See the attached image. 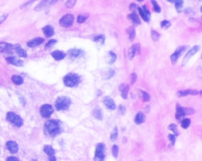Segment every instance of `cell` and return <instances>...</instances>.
<instances>
[{
  "instance_id": "cell-1",
  "label": "cell",
  "mask_w": 202,
  "mask_h": 161,
  "mask_svg": "<svg viewBox=\"0 0 202 161\" xmlns=\"http://www.w3.org/2000/svg\"><path fill=\"white\" fill-rule=\"evenodd\" d=\"M63 132L62 123L59 120H49L44 125V132L49 136L55 137Z\"/></svg>"
},
{
  "instance_id": "cell-2",
  "label": "cell",
  "mask_w": 202,
  "mask_h": 161,
  "mask_svg": "<svg viewBox=\"0 0 202 161\" xmlns=\"http://www.w3.org/2000/svg\"><path fill=\"white\" fill-rule=\"evenodd\" d=\"M63 82L66 87H75L78 86L81 82V77L77 73H70L63 77Z\"/></svg>"
},
{
  "instance_id": "cell-3",
  "label": "cell",
  "mask_w": 202,
  "mask_h": 161,
  "mask_svg": "<svg viewBox=\"0 0 202 161\" xmlns=\"http://www.w3.org/2000/svg\"><path fill=\"white\" fill-rule=\"evenodd\" d=\"M71 104L72 100L70 97L66 96H61L56 99L55 103V106L58 111H66L69 109Z\"/></svg>"
},
{
  "instance_id": "cell-4",
  "label": "cell",
  "mask_w": 202,
  "mask_h": 161,
  "mask_svg": "<svg viewBox=\"0 0 202 161\" xmlns=\"http://www.w3.org/2000/svg\"><path fill=\"white\" fill-rule=\"evenodd\" d=\"M6 119L9 122L18 128L21 127L23 125V119L19 115L13 112H9L7 113Z\"/></svg>"
},
{
  "instance_id": "cell-5",
  "label": "cell",
  "mask_w": 202,
  "mask_h": 161,
  "mask_svg": "<svg viewBox=\"0 0 202 161\" xmlns=\"http://www.w3.org/2000/svg\"><path fill=\"white\" fill-rule=\"evenodd\" d=\"M74 21V16L71 14H66L63 16L59 21L60 26L65 28L70 27L73 26Z\"/></svg>"
},
{
  "instance_id": "cell-6",
  "label": "cell",
  "mask_w": 202,
  "mask_h": 161,
  "mask_svg": "<svg viewBox=\"0 0 202 161\" xmlns=\"http://www.w3.org/2000/svg\"><path fill=\"white\" fill-rule=\"evenodd\" d=\"M105 157V145L103 143H98L96 149L94 161H104Z\"/></svg>"
},
{
  "instance_id": "cell-7",
  "label": "cell",
  "mask_w": 202,
  "mask_h": 161,
  "mask_svg": "<svg viewBox=\"0 0 202 161\" xmlns=\"http://www.w3.org/2000/svg\"><path fill=\"white\" fill-rule=\"evenodd\" d=\"M54 109L52 105L49 104H43L40 109V113L44 118H49L53 113Z\"/></svg>"
},
{
  "instance_id": "cell-8",
  "label": "cell",
  "mask_w": 202,
  "mask_h": 161,
  "mask_svg": "<svg viewBox=\"0 0 202 161\" xmlns=\"http://www.w3.org/2000/svg\"><path fill=\"white\" fill-rule=\"evenodd\" d=\"M187 46L185 45H181V46H179L175 51V52L171 55V57H170V59L171 61V63L174 65L175 64L178 59L181 57V56L183 55V52H184V51L187 50Z\"/></svg>"
},
{
  "instance_id": "cell-9",
  "label": "cell",
  "mask_w": 202,
  "mask_h": 161,
  "mask_svg": "<svg viewBox=\"0 0 202 161\" xmlns=\"http://www.w3.org/2000/svg\"><path fill=\"white\" fill-rule=\"evenodd\" d=\"M200 47L199 45H194L191 48H190L183 57L182 61V66H184L188 62V60L190 59V58L194 55H196V53L197 52L200 50Z\"/></svg>"
},
{
  "instance_id": "cell-10",
  "label": "cell",
  "mask_w": 202,
  "mask_h": 161,
  "mask_svg": "<svg viewBox=\"0 0 202 161\" xmlns=\"http://www.w3.org/2000/svg\"><path fill=\"white\" fill-rule=\"evenodd\" d=\"M67 55L69 56L71 59H75L83 57L85 55V52L81 49L71 48L68 50Z\"/></svg>"
},
{
  "instance_id": "cell-11",
  "label": "cell",
  "mask_w": 202,
  "mask_h": 161,
  "mask_svg": "<svg viewBox=\"0 0 202 161\" xmlns=\"http://www.w3.org/2000/svg\"><path fill=\"white\" fill-rule=\"evenodd\" d=\"M138 10L142 19L146 22H149L151 19V13L148 10L147 6L144 5L142 8L138 7Z\"/></svg>"
},
{
  "instance_id": "cell-12",
  "label": "cell",
  "mask_w": 202,
  "mask_h": 161,
  "mask_svg": "<svg viewBox=\"0 0 202 161\" xmlns=\"http://www.w3.org/2000/svg\"><path fill=\"white\" fill-rule=\"evenodd\" d=\"M141 45L139 43H136L132 45L128 51V57L130 60H132L133 58L138 53L140 52Z\"/></svg>"
},
{
  "instance_id": "cell-13",
  "label": "cell",
  "mask_w": 202,
  "mask_h": 161,
  "mask_svg": "<svg viewBox=\"0 0 202 161\" xmlns=\"http://www.w3.org/2000/svg\"><path fill=\"white\" fill-rule=\"evenodd\" d=\"M43 151L47 155L49 161H56L55 151L50 145H45L43 148Z\"/></svg>"
},
{
  "instance_id": "cell-14",
  "label": "cell",
  "mask_w": 202,
  "mask_h": 161,
  "mask_svg": "<svg viewBox=\"0 0 202 161\" xmlns=\"http://www.w3.org/2000/svg\"><path fill=\"white\" fill-rule=\"evenodd\" d=\"M58 1H42L35 9L36 11H40L46 9L48 7L55 4Z\"/></svg>"
},
{
  "instance_id": "cell-15",
  "label": "cell",
  "mask_w": 202,
  "mask_h": 161,
  "mask_svg": "<svg viewBox=\"0 0 202 161\" xmlns=\"http://www.w3.org/2000/svg\"><path fill=\"white\" fill-rule=\"evenodd\" d=\"M103 103L106 106L107 108L111 111H114L116 108V105L112 98L109 96H105L103 98Z\"/></svg>"
},
{
  "instance_id": "cell-16",
  "label": "cell",
  "mask_w": 202,
  "mask_h": 161,
  "mask_svg": "<svg viewBox=\"0 0 202 161\" xmlns=\"http://www.w3.org/2000/svg\"><path fill=\"white\" fill-rule=\"evenodd\" d=\"M199 91L197 90H194V89H187L184 90H179L177 92L176 95L178 97H185L188 95H193L195 96L197 94H198Z\"/></svg>"
},
{
  "instance_id": "cell-17",
  "label": "cell",
  "mask_w": 202,
  "mask_h": 161,
  "mask_svg": "<svg viewBox=\"0 0 202 161\" xmlns=\"http://www.w3.org/2000/svg\"><path fill=\"white\" fill-rule=\"evenodd\" d=\"M14 50V45L6 42H0V52H10Z\"/></svg>"
},
{
  "instance_id": "cell-18",
  "label": "cell",
  "mask_w": 202,
  "mask_h": 161,
  "mask_svg": "<svg viewBox=\"0 0 202 161\" xmlns=\"http://www.w3.org/2000/svg\"><path fill=\"white\" fill-rule=\"evenodd\" d=\"M51 56L55 60L59 61L65 59V57L66 56V54L60 50H55L52 52Z\"/></svg>"
},
{
  "instance_id": "cell-19",
  "label": "cell",
  "mask_w": 202,
  "mask_h": 161,
  "mask_svg": "<svg viewBox=\"0 0 202 161\" xmlns=\"http://www.w3.org/2000/svg\"><path fill=\"white\" fill-rule=\"evenodd\" d=\"M6 146L7 149L12 154L16 153L19 150V146L16 142L13 140L8 141L6 143Z\"/></svg>"
},
{
  "instance_id": "cell-20",
  "label": "cell",
  "mask_w": 202,
  "mask_h": 161,
  "mask_svg": "<svg viewBox=\"0 0 202 161\" xmlns=\"http://www.w3.org/2000/svg\"><path fill=\"white\" fill-rule=\"evenodd\" d=\"M44 41H45L44 38H43L42 37H37V38H33V39L29 41L27 43V47H30V48L35 47L36 46L40 45L41 44H42L44 42Z\"/></svg>"
},
{
  "instance_id": "cell-21",
  "label": "cell",
  "mask_w": 202,
  "mask_h": 161,
  "mask_svg": "<svg viewBox=\"0 0 202 161\" xmlns=\"http://www.w3.org/2000/svg\"><path fill=\"white\" fill-rule=\"evenodd\" d=\"M185 116V107H182L179 103L177 104L176 106V112H175V118L177 120L180 119L181 118Z\"/></svg>"
},
{
  "instance_id": "cell-22",
  "label": "cell",
  "mask_w": 202,
  "mask_h": 161,
  "mask_svg": "<svg viewBox=\"0 0 202 161\" xmlns=\"http://www.w3.org/2000/svg\"><path fill=\"white\" fill-rule=\"evenodd\" d=\"M6 60L9 64H11L15 66L22 67L23 66V61L20 59H17L15 57H7Z\"/></svg>"
},
{
  "instance_id": "cell-23",
  "label": "cell",
  "mask_w": 202,
  "mask_h": 161,
  "mask_svg": "<svg viewBox=\"0 0 202 161\" xmlns=\"http://www.w3.org/2000/svg\"><path fill=\"white\" fill-rule=\"evenodd\" d=\"M14 50L16 51L17 55L20 57L23 58H26L27 57V51L24 50L20 44H16L14 45Z\"/></svg>"
},
{
  "instance_id": "cell-24",
  "label": "cell",
  "mask_w": 202,
  "mask_h": 161,
  "mask_svg": "<svg viewBox=\"0 0 202 161\" xmlns=\"http://www.w3.org/2000/svg\"><path fill=\"white\" fill-rule=\"evenodd\" d=\"M130 87L128 84H125L122 83L119 86V90L121 92V96L123 99H126L127 98L129 91Z\"/></svg>"
},
{
  "instance_id": "cell-25",
  "label": "cell",
  "mask_w": 202,
  "mask_h": 161,
  "mask_svg": "<svg viewBox=\"0 0 202 161\" xmlns=\"http://www.w3.org/2000/svg\"><path fill=\"white\" fill-rule=\"evenodd\" d=\"M42 31L45 35L47 37H51L55 34V30L53 27L50 25H47L42 28Z\"/></svg>"
},
{
  "instance_id": "cell-26",
  "label": "cell",
  "mask_w": 202,
  "mask_h": 161,
  "mask_svg": "<svg viewBox=\"0 0 202 161\" xmlns=\"http://www.w3.org/2000/svg\"><path fill=\"white\" fill-rule=\"evenodd\" d=\"M168 2L174 3L175 4V7L176 9V11L177 13H180L183 11V4H184V1L182 0H174V1H171V0H168Z\"/></svg>"
},
{
  "instance_id": "cell-27",
  "label": "cell",
  "mask_w": 202,
  "mask_h": 161,
  "mask_svg": "<svg viewBox=\"0 0 202 161\" xmlns=\"http://www.w3.org/2000/svg\"><path fill=\"white\" fill-rule=\"evenodd\" d=\"M128 18L130 20H131V21L134 24V25H139L141 24V20L139 17V16L136 13L133 12L132 13L128 15Z\"/></svg>"
},
{
  "instance_id": "cell-28",
  "label": "cell",
  "mask_w": 202,
  "mask_h": 161,
  "mask_svg": "<svg viewBox=\"0 0 202 161\" xmlns=\"http://www.w3.org/2000/svg\"><path fill=\"white\" fill-rule=\"evenodd\" d=\"M93 116L97 120L101 121L103 118V114L102 112L100 107L98 106L96 107L93 111Z\"/></svg>"
},
{
  "instance_id": "cell-29",
  "label": "cell",
  "mask_w": 202,
  "mask_h": 161,
  "mask_svg": "<svg viewBox=\"0 0 202 161\" xmlns=\"http://www.w3.org/2000/svg\"><path fill=\"white\" fill-rule=\"evenodd\" d=\"M115 74V71L113 69H107L103 72V78L105 80H109L113 77Z\"/></svg>"
},
{
  "instance_id": "cell-30",
  "label": "cell",
  "mask_w": 202,
  "mask_h": 161,
  "mask_svg": "<svg viewBox=\"0 0 202 161\" xmlns=\"http://www.w3.org/2000/svg\"><path fill=\"white\" fill-rule=\"evenodd\" d=\"M145 121V115L143 112H138L134 118V122L137 125H141Z\"/></svg>"
},
{
  "instance_id": "cell-31",
  "label": "cell",
  "mask_w": 202,
  "mask_h": 161,
  "mask_svg": "<svg viewBox=\"0 0 202 161\" xmlns=\"http://www.w3.org/2000/svg\"><path fill=\"white\" fill-rule=\"evenodd\" d=\"M126 32L129 35V40L132 41H133V40L135 38L136 36V31H135V28L133 26H131L129 27V28H127L126 29Z\"/></svg>"
},
{
  "instance_id": "cell-32",
  "label": "cell",
  "mask_w": 202,
  "mask_h": 161,
  "mask_svg": "<svg viewBox=\"0 0 202 161\" xmlns=\"http://www.w3.org/2000/svg\"><path fill=\"white\" fill-rule=\"evenodd\" d=\"M12 80L16 85H21L24 83L23 77L19 75H13L12 77Z\"/></svg>"
},
{
  "instance_id": "cell-33",
  "label": "cell",
  "mask_w": 202,
  "mask_h": 161,
  "mask_svg": "<svg viewBox=\"0 0 202 161\" xmlns=\"http://www.w3.org/2000/svg\"><path fill=\"white\" fill-rule=\"evenodd\" d=\"M138 94H139L140 97H141L142 99L144 101H149L150 100V99H151L150 95L147 92H146L144 90H139Z\"/></svg>"
},
{
  "instance_id": "cell-34",
  "label": "cell",
  "mask_w": 202,
  "mask_h": 161,
  "mask_svg": "<svg viewBox=\"0 0 202 161\" xmlns=\"http://www.w3.org/2000/svg\"><path fill=\"white\" fill-rule=\"evenodd\" d=\"M109 59L108 60V63L109 65H112L116 62L117 59V55L113 51H110L109 52Z\"/></svg>"
},
{
  "instance_id": "cell-35",
  "label": "cell",
  "mask_w": 202,
  "mask_h": 161,
  "mask_svg": "<svg viewBox=\"0 0 202 161\" xmlns=\"http://www.w3.org/2000/svg\"><path fill=\"white\" fill-rule=\"evenodd\" d=\"M93 40L94 42L100 43L101 44H104L106 40V37L104 34H99L95 36L93 38Z\"/></svg>"
},
{
  "instance_id": "cell-36",
  "label": "cell",
  "mask_w": 202,
  "mask_h": 161,
  "mask_svg": "<svg viewBox=\"0 0 202 161\" xmlns=\"http://www.w3.org/2000/svg\"><path fill=\"white\" fill-rule=\"evenodd\" d=\"M89 17V14H81L78 15L77 17V22L80 24L84 23L87 18Z\"/></svg>"
},
{
  "instance_id": "cell-37",
  "label": "cell",
  "mask_w": 202,
  "mask_h": 161,
  "mask_svg": "<svg viewBox=\"0 0 202 161\" xmlns=\"http://www.w3.org/2000/svg\"><path fill=\"white\" fill-rule=\"evenodd\" d=\"M118 136V128L117 126L114 127L113 131V132L111 133L110 135V140L111 142H114Z\"/></svg>"
},
{
  "instance_id": "cell-38",
  "label": "cell",
  "mask_w": 202,
  "mask_h": 161,
  "mask_svg": "<svg viewBox=\"0 0 202 161\" xmlns=\"http://www.w3.org/2000/svg\"><path fill=\"white\" fill-rule=\"evenodd\" d=\"M160 26H161V28L166 30V29H168L169 27H170V26H171V23L170 21L164 20L161 22Z\"/></svg>"
},
{
  "instance_id": "cell-39",
  "label": "cell",
  "mask_w": 202,
  "mask_h": 161,
  "mask_svg": "<svg viewBox=\"0 0 202 161\" xmlns=\"http://www.w3.org/2000/svg\"><path fill=\"white\" fill-rule=\"evenodd\" d=\"M190 123H191V120L188 118H186V119H183L181 121V126L183 129H187L190 126Z\"/></svg>"
},
{
  "instance_id": "cell-40",
  "label": "cell",
  "mask_w": 202,
  "mask_h": 161,
  "mask_svg": "<svg viewBox=\"0 0 202 161\" xmlns=\"http://www.w3.org/2000/svg\"><path fill=\"white\" fill-rule=\"evenodd\" d=\"M168 129L174 133V135L175 136L178 135L179 133H178V129H177V125L175 124L172 123V124L168 126Z\"/></svg>"
},
{
  "instance_id": "cell-41",
  "label": "cell",
  "mask_w": 202,
  "mask_h": 161,
  "mask_svg": "<svg viewBox=\"0 0 202 161\" xmlns=\"http://www.w3.org/2000/svg\"><path fill=\"white\" fill-rule=\"evenodd\" d=\"M151 38L154 41H157L160 38V34L157 31L151 30Z\"/></svg>"
},
{
  "instance_id": "cell-42",
  "label": "cell",
  "mask_w": 202,
  "mask_h": 161,
  "mask_svg": "<svg viewBox=\"0 0 202 161\" xmlns=\"http://www.w3.org/2000/svg\"><path fill=\"white\" fill-rule=\"evenodd\" d=\"M151 4H152L153 6V8H154V11L157 13H161V9L160 7V6H159V4L157 3V2L156 1H153V0H152V1H151Z\"/></svg>"
},
{
  "instance_id": "cell-43",
  "label": "cell",
  "mask_w": 202,
  "mask_h": 161,
  "mask_svg": "<svg viewBox=\"0 0 202 161\" xmlns=\"http://www.w3.org/2000/svg\"><path fill=\"white\" fill-rule=\"evenodd\" d=\"M57 43V40H55V39H52L50 40H49L46 44L45 45V48L46 50L48 49H50L53 46H54L55 45V44Z\"/></svg>"
},
{
  "instance_id": "cell-44",
  "label": "cell",
  "mask_w": 202,
  "mask_h": 161,
  "mask_svg": "<svg viewBox=\"0 0 202 161\" xmlns=\"http://www.w3.org/2000/svg\"><path fill=\"white\" fill-rule=\"evenodd\" d=\"M112 154L114 157L117 158L119 155V147L116 145H114L112 148Z\"/></svg>"
},
{
  "instance_id": "cell-45",
  "label": "cell",
  "mask_w": 202,
  "mask_h": 161,
  "mask_svg": "<svg viewBox=\"0 0 202 161\" xmlns=\"http://www.w3.org/2000/svg\"><path fill=\"white\" fill-rule=\"evenodd\" d=\"M118 109H119V111L120 112V113L122 115H125V113H126V107L122 104H120L118 107Z\"/></svg>"
},
{
  "instance_id": "cell-46",
  "label": "cell",
  "mask_w": 202,
  "mask_h": 161,
  "mask_svg": "<svg viewBox=\"0 0 202 161\" xmlns=\"http://www.w3.org/2000/svg\"><path fill=\"white\" fill-rule=\"evenodd\" d=\"M137 80V74L135 73H132L130 74V83L133 84Z\"/></svg>"
},
{
  "instance_id": "cell-47",
  "label": "cell",
  "mask_w": 202,
  "mask_h": 161,
  "mask_svg": "<svg viewBox=\"0 0 202 161\" xmlns=\"http://www.w3.org/2000/svg\"><path fill=\"white\" fill-rule=\"evenodd\" d=\"M76 2L77 1H67L65 3V6L66 7L69 8V9L72 8L75 6V4H76Z\"/></svg>"
},
{
  "instance_id": "cell-48",
  "label": "cell",
  "mask_w": 202,
  "mask_h": 161,
  "mask_svg": "<svg viewBox=\"0 0 202 161\" xmlns=\"http://www.w3.org/2000/svg\"><path fill=\"white\" fill-rule=\"evenodd\" d=\"M185 115H190L194 113V110L192 108H190V107H185Z\"/></svg>"
},
{
  "instance_id": "cell-49",
  "label": "cell",
  "mask_w": 202,
  "mask_h": 161,
  "mask_svg": "<svg viewBox=\"0 0 202 161\" xmlns=\"http://www.w3.org/2000/svg\"><path fill=\"white\" fill-rule=\"evenodd\" d=\"M168 139H170L171 145H174L175 143V140H176V138H175V136L174 135H172V134H170L168 135Z\"/></svg>"
},
{
  "instance_id": "cell-50",
  "label": "cell",
  "mask_w": 202,
  "mask_h": 161,
  "mask_svg": "<svg viewBox=\"0 0 202 161\" xmlns=\"http://www.w3.org/2000/svg\"><path fill=\"white\" fill-rule=\"evenodd\" d=\"M7 17H8L7 14H3V15L0 16V24H1L2 23H3L6 20Z\"/></svg>"
},
{
  "instance_id": "cell-51",
  "label": "cell",
  "mask_w": 202,
  "mask_h": 161,
  "mask_svg": "<svg viewBox=\"0 0 202 161\" xmlns=\"http://www.w3.org/2000/svg\"><path fill=\"white\" fill-rule=\"evenodd\" d=\"M129 9L131 11H134L135 9H138V7L137 4H134V3H132L130 5V7H129Z\"/></svg>"
},
{
  "instance_id": "cell-52",
  "label": "cell",
  "mask_w": 202,
  "mask_h": 161,
  "mask_svg": "<svg viewBox=\"0 0 202 161\" xmlns=\"http://www.w3.org/2000/svg\"><path fill=\"white\" fill-rule=\"evenodd\" d=\"M185 13H187V14H190V15H194V13L193 11V10L190 9V8H188V9H187L185 10Z\"/></svg>"
},
{
  "instance_id": "cell-53",
  "label": "cell",
  "mask_w": 202,
  "mask_h": 161,
  "mask_svg": "<svg viewBox=\"0 0 202 161\" xmlns=\"http://www.w3.org/2000/svg\"><path fill=\"white\" fill-rule=\"evenodd\" d=\"M7 161H20L16 157L10 156L7 159Z\"/></svg>"
},
{
  "instance_id": "cell-54",
  "label": "cell",
  "mask_w": 202,
  "mask_h": 161,
  "mask_svg": "<svg viewBox=\"0 0 202 161\" xmlns=\"http://www.w3.org/2000/svg\"><path fill=\"white\" fill-rule=\"evenodd\" d=\"M20 101H21V103H22V104H23V106H25V105H26V100H25L24 98L21 97V98H20Z\"/></svg>"
},
{
  "instance_id": "cell-55",
  "label": "cell",
  "mask_w": 202,
  "mask_h": 161,
  "mask_svg": "<svg viewBox=\"0 0 202 161\" xmlns=\"http://www.w3.org/2000/svg\"><path fill=\"white\" fill-rule=\"evenodd\" d=\"M33 161H37L36 159H33Z\"/></svg>"
}]
</instances>
